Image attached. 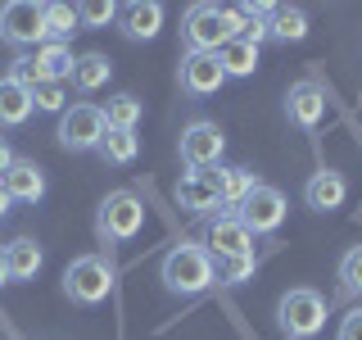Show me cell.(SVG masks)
<instances>
[{"label":"cell","instance_id":"cell-1","mask_svg":"<svg viewBox=\"0 0 362 340\" xmlns=\"http://www.w3.org/2000/svg\"><path fill=\"white\" fill-rule=\"evenodd\" d=\"M240 37V18H235L231 5H209V0H199V5L186 9V18H181V41H186V55H218L226 41Z\"/></svg>","mask_w":362,"mask_h":340},{"label":"cell","instance_id":"cell-2","mask_svg":"<svg viewBox=\"0 0 362 340\" xmlns=\"http://www.w3.org/2000/svg\"><path fill=\"white\" fill-rule=\"evenodd\" d=\"M158 272H163V286L173 295H199V290H209L213 281H218V272H213V254L204 245H190V241H181V245L168 249Z\"/></svg>","mask_w":362,"mask_h":340},{"label":"cell","instance_id":"cell-3","mask_svg":"<svg viewBox=\"0 0 362 340\" xmlns=\"http://www.w3.org/2000/svg\"><path fill=\"white\" fill-rule=\"evenodd\" d=\"M276 327L286 340H313L326 327V300L313 286H294L276 304Z\"/></svg>","mask_w":362,"mask_h":340},{"label":"cell","instance_id":"cell-4","mask_svg":"<svg viewBox=\"0 0 362 340\" xmlns=\"http://www.w3.org/2000/svg\"><path fill=\"white\" fill-rule=\"evenodd\" d=\"M113 290V259L105 254H77L64 268V295L73 304H100Z\"/></svg>","mask_w":362,"mask_h":340},{"label":"cell","instance_id":"cell-5","mask_svg":"<svg viewBox=\"0 0 362 340\" xmlns=\"http://www.w3.org/2000/svg\"><path fill=\"white\" fill-rule=\"evenodd\" d=\"M145 227V204L132 196V191H109L105 200H100V213H95V232L100 241H132V236H141Z\"/></svg>","mask_w":362,"mask_h":340},{"label":"cell","instance_id":"cell-6","mask_svg":"<svg viewBox=\"0 0 362 340\" xmlns=\"http://www.w3.org/2000/svg\"><path fill=\"white\" fill-rule=\"evenodd\" d=\"M105 109L100 105H73L59 113V145L68 154H86V150H100V141H105Z\"/></svg>","mask_w":362,"mask_h":340},{"label":"cell","instance_id":"cell-7","mask_svg":"<svg viewBox=\"0 0 362 340\" xmlns=\"http://www.w3.org/2000/svg\"><path fill=\"white\" fill-rule=\"evenodd\" d=\"M0 41L18 45V50L45 45V5H37V0H9V5H0Z\"/></svg>","mask_w":362,"mask_h":340},{"label":"cell","instance_id":"cell-8","mask_svg":"<svg viewBox=\"0 0 362 340\" xmlns=\"http://www.w3.org/2000/svg\"><path fill=\"white\" fill-rule=\"evenodd\" d=\"M222 150H226V136H222V128L213 118L186 123V132H181V159H186L190 173H209V168H218Z\"/></svg>","mask_w":362,"mask_h":340},{"label":"cell","instance_id":"cell-9","mask_svg":"<svg viewBox=\"0 0 362 340\" xmlns=\"http://www.w3.org/2000/svg\"><path fill=\"white\" fill-rule=\"evenodd\" d=\"M235 218H240L254 236L263 232H276L281 222H286V196H281L276 186H267V181H258L254 191L240 200V209H235Z\"/></svg>","mask_w":362,"mask_h":340},{"label":"cell","instance_id":"cell-10","mask_svg":"<svg viewBox=\"0 0 362 340\" xmlns=\"http://www.w3.org/2000/svg\"><path fill=\"white\" fill-rule=\"evenodd\" d=\"M204 249L218 259H235V254H254V232L235 218V213H218L209 227H204Z\"/></svg>","mask_w":362,"mask_h":340},{"label":"cell","instance_id":"cell-11","mask_svg":"<svg viewBox=\"0 0 362 340\" xmlns=\"http://www.w3.org/2000/svg\"><path fill=\"white\" fill-rule=\"evenodd\" d=\"M286 113H290L294 128H303V132L322 128V118H326V91L317 86V82H294L286 91Z\"/></svg>","mask_w":362,"mask_h":340},{"label":"cell","instance_id":"cell-12","mask_svg":"<svg viewBox=\"0 0 362 340\" xmlns=\"http://www.w3.org/2000/svg\"><path fill=\"white\" fill-rule=\"evenodd\" d=\"M118 28L127 41H154L158 28H163V5L158 0H132V5L118 9Z\"/></svg>","mask_w":362,"mask_h":340},{"label":"cell","instance_id":"cell-13","mask_svg":"<svg viewBox=\"0 0 362 340\" xmlns=\"http://www.w3.org/2000/svg\"><path fill=\"white\" fill-rule=\"evenodd\" d=\"M226 82L218 55H186L181 60V91L190 96H218V86Z\"/></svg>","mask_w":362,"mask_h":340},{"label":"cell","instance_id":"cell-14","mask_svg":"<svg viewBox=\"0 0 362 340\" xmlns=\"http://www.w3.org/2000/svg\"><path fill=\"white\" fill-rule=\"evenodd\" d=\"M303 200H308V209H317V213L339 209V204L349 200L344 173H335V168H317V173L308 177V186H303Z\"/></svg>","mask_w":362,"mask_h":340},{"label":"cell","instance_id":"cell-15","mask_svg":"<svg viewBox=\"0 0 362 340\" xmlns=\"http://www.w3.org/2000/svg\"><path fill=\"white\" fill-rule=\"evenodd\" d=\"M177 204H181V209H190V213H199V218H209L213 209H222V196H218V186H213L209 173H181Z\"/></svg>","mask_w":362,"mask_h":340},{"label":"cell","instance_id":"cell-16","mask_svg":"<svg viewBox=\"0 0 362 340\" xmlns=\"http://www.w3.org/2000/svg\"><path fill=\"white\" fill-rule=\"evenodd\" d=\"M0 181H5L9 200H18V204H37L45 196V173L32 164V159H14V168H9Z\"/></svg>","mask_w":362,"mask_h":340},{"label":"cell","instance_id":"cell-17","mask_svg":"<svg viewBox=\"0 0 362 340\" xmlns=\"http://www.w3.org/2000/svg\"><path fill=\"white\" fill-rule=\"evenodd\" d=\"M41 245L32 236H18V241L5 245V268H9V281H32L41 272Z\"/></svg>","mask_w":362,"mask_h":340},{"label":"cell","instance_id":"cell-18","mask_svg":"<svg viewBox=\"0 0 362 340\" xmlns=\"http://www.w3.org/2000/svg\"><path fill=\"white\" fill-rule=\"evenodd\" d=\"M32 60H37V68H41V82H68L77 55L68 50V41H45V45H37Z\"/></svg>","mask_w":362,"mask_h":340},{"label":"cell","instance_id":"cell-19","mask_svg":"<svg viewBox=\"0 0 362 340\" xmlns=\"http://www.w3.org/2000/svg\"><path fill=\"white\" fill-rule=\"evenodd\" d=\"M32 118V91L14 77H0V128H23Z\"/></svg>","mask_w":362,"mask_h":340},{"label":"cell","instance_id":"cell-20","mask_svg":"<svg viewBox=\"0 0 362 340\" xmlns=\"http://www.w3.org/2000/svg\"><path fill=\"white\" fill-rule=\"evenodd\" d=\"M267 37L272 41H303L308 37V14H303L299 5H272Z\"/></svg>","mask_w":362,"mask_h":340},{"label":"cell","instance_id":"cell-21","mask_svg":"<svg viewBox=\"0 0 362 340\" xmlns=\"http://www.w3.org/2000/svg\"><path fill=\"white\" fill-rule=\"evenodd\" d=\"M100 109H105V128L109 132H136L141 128V113H145V105L136 96H127V91H122V96H109Z\"/></svg>","mask_w":362,"mask_h":340},{"label":"cell","instance_id":"cell-22","mask_svg":"<svg viewBox=\"0 0 362 340\" xmlns=\"http://www.w3.org/2000/svg\"><path fill=\"white\" fill-rule=\"evenodd\" d=\"M209 177H213V186H218L222 204H231V209H240V200L258 186V177L249 173V168H218V173H209Z\"/></svg>","mask_w":362,"mask_h":340},{"label":"cell","instance_id":"cell-23","mask_svg":"<svg viewBox=\"0 0 362 340\" xmlns=\"http://www.w3.org/2000/svg\"><path fill=\"white\" fill-rule=\"evenodd\" d=\"M109 73H113L109 55H100V50L77 55V64H73V86H77V91H100V86L109 82Z\"/></svg>","mask_w":362,"mask_h":340},{"label":"cell","instance_id":"cell-24","mask_svg":"<svg viewBox=\"0 0 362 340\" xmlns=\"http://www.w3.org/2000/svg\"><path fill=\"white\" fill-rule=\"evenodd\" d=\"M218 64H222V73L226 77H249L258 68V45H249V41H226L222 50H218Z\"/></svg>","mask_w":362,"mask_h":340},{"label":"cell","instance_id":"cell-25","mask_svg":"<svg viewBox=\"0 0 362 340\" xmlns=\"http://www.w3.org/2000/svg\"><path fill=\"white\" fill-rule=\"evenodd\" d=\"M77 28H82L77 5H64V0H50V5H45V41H68Z\"/></svg>","mask_w":362,"mask_h":340},{"label":"cell","instance_id":"cell-26","mask_svg":"<svg viewBox=\"0 0 362 340\" xmlns=\"http://www.w3.org/2000/svg\"><path fill=\"white\" fill-rule=\"evenodd\" d=\"M105 164H132L136 154H141V136L136 132H105V141H100L95 150Z\"/></svg>","mask_w":362,"mask_h":340},{"label":"cell","instance_id":"cell-27","mask_svg":"<svg viewBox=\"0 0 362 340\" xmlns=\"http://www.w3.org/2000/svg\"><path fill=\"white\" fill-rule=\"evenodd\" d=\"M254 254H235V259H218L213 264V272H218V281H226V286H240V281L254 277Z\"/></svg>","mask_w":362,"mask_h":340},{"label":"cell","instance_id":"cell-28","mask_svg":"<svg viewBox=\"0 0 362 340\" xmlns=\"http://www.w3.org/2000/svg\"><path fill=\"white\" fill-rule=\"evenodd\" d=\"M339 290H344V295H362V245L344 249V259H339Z\"/></svg>","mask_w":362,"mask_h":340},{"label":"cell","instance_id":"cell-29","mask_svg":"<svg viewBox=\"0 0 362 340\" xmlns=\"http://www.w3.org/2000/svg\"><path fill=\"white\" fill-rule=\"evenodd\" d=\"M32 109H41V113H64V109H68V86H64V82H41L37 91H32Z\"/></svg>","mask_w":362,"mask_h":340},{"label":"cell","instance_id":"cell-30","mask_svg":"<svg viewBox=\"0 0 362 340\" xmlns=\"http://www.w3.org/2000/svg\"><path fill=\"white\" fill-rule=\"evenodd\" d=\"M77 18H82V28H105V23L118 18V5L113 0H86V5H77Z\"/></svg>","mask_w":362,"mask_h":340},{"label":"cell","instance_id":"cell-31","mask_svg":"<svg viewBox=\"0 0 362 340\" xmlns=\"http://www.w3.org/2000/svg\"><path fill=\"white\" fill-rule=\"evenodd\" d=\"M5 77H14L18 86H28V91H37L41 86V68H37V60L32 55H14V64H9V73Z\"/></svg>","mask_w":362,"mask_h":340},{"label":"cell","instance_id":"cell-32","mask_svg":"<svg viewBox=\"0 0 362 340\" xmlns=\"http://www.w3.org/2000/svg\"><path fill=\"white\" fill-rule=\"evenodd\" d=\"M335 340H362V309H354V313H344V317H339V332H335Z\"/></svg>","mask_w":362,"mask_h":340},{"label":"cell","instance_id":"cell-33","mask_svg":"<svg viewBox=\"0 0 362 340\" xmlns=\"http://www.w3.org/2000/svg\"><path fill=\"white\" fill-rule=\"evenodd\" d=\"M14 159H18V154L9 150V141H5V136H0V177H5L9 168H14Z\"/></svg>","mask_w":362,"mask_h":340},{"label":"cell","instance_id":"cell-34","mask_svg":"<svg viewBox=\"0 0 362 340\" xmlns=\"http://www.w3.org/2000/svg\"><path fill=\"white\" fill-rule=\"evenodd\" d=\"M9 204H14V200H9V191H5V181H0V218H5V213H9Z\"/></svg>","mask_w":362,"mask_h":340},{"label":"cell","instance_id":"cell-35","mask_svg":"<svg viewBox=\"0 0 362 340\" xmlns=\"http://www.w3.org/2000/svg\"><path fill=\"white\" fill-rule=\"evenodd\" d=\"M9 281V268H5V245H0V286Z\"/></svg>","mask_w":362,"mask_h":340}]
</instances>
